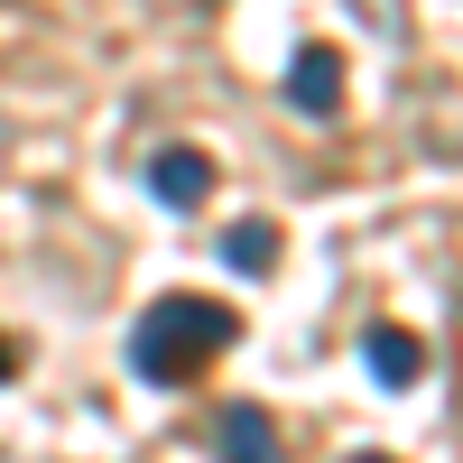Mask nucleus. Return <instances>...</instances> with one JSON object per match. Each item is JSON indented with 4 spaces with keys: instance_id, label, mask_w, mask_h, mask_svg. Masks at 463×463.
<instances>
[{
    "instance_id": "nucleus-1",
    "label": "nucleus",
    "mask_w": 463,
    "mask_h": 463,
    "mask_svg": "<svg viewBox=\"0 0 463 463\" xmlns=\"http://www.w3.org/2000/svg\"><path fill=\"white\" fill-rule=\"evenodd\" d=\"M232 334H241V316H232V306H213V297H158V306L130 325V380L176 390V380H195Z\"/></svg>"
},
{
    "instance_id": "nucleus-2",
    "label": "nucleus",
    "mask_w": 463,
    "mask_h": 463,
    "mask_svg": "<svg viewBox=\"0 0 463 463\" xmlns=\"http://www.w3.org/2000/svg\"><path fill=\"white\" fill-rule=\"evenodd\" d=\"M148 195H158L167 213H195V204L213 195V158H204V148H185V139L148 148Z\"/></svg>"
},
{
    "instance_id": "nucleus-3",
    "label": "nucleus",
    "mask_w": 463,
    "mask_h": 463,
    "mask_svg": "<svg viewBox=\"0 0 463 463\" xmlns=\"http://www.w3.org/2000/svg\"><path fill=\"white\" fill-rule=\"evenodd\" d=\"M288 102L306 111V121H334V102H343V56H334V47H297V56H288Z\"/></svg>"
},
{
    "instance_id": "nucleus-4",
    "label": "nucleus",
    "mask_w": 463,
    "mask_h": 463,
    "mask_svg": "<svg viewBox=\"0 0 463 463\" xmlns=\"http://www.w3.org/2000/svg\"><path fill=\"white\" fill-rule=\"evenodd\" d=\"M213 463H279V427L260 408H222L213 417Z\"/></svg>"
},
{
    "instance_id": "nucleus-5",
    "label": "nucleus",
    "mask_w": 463,
    "mask_h": 463,
    "mask_svg": "<svg viewBox=\"0 0 463 463\" xmlns=\"http://www.w3.org/2000/svg\"><path fill=\"white\" fill-rule=\"evenodd\" d=\"M362 362H371L380 390H417V371H427L417 334H399V325H371V334H362Z\"/></svg>"
},
{
    "instance_id": "nucleus-6",
    "label": "nucleus",
    "mask_w": 463,
    "mask_h": 463,
    "mask_svg": "<svg viewBox=\"0 0 463 463\" xmlns=\"http://www.w3.org/2000/svg\"><path fill=\"white\" fill-rule=\"evenodd\" d=\"M222 269L269 279V269H279V222H232V232H222Z\"/></svg>"
},
{
    "instance_id": "nucleus-7",
    "label": "nucleus",
    "mask_w": 463,
    "mask_h": 463,
    "mask_svg": "<svg viewBox=\"0 0 463 463\" xmlns=\"http://www.w3.org/2000/svg\"><path fill=\"white\" fill-rule=\"evenodd\" d=\"M0 380H19V353H10V343H0Z\"/></svg>"
},
{
    "instance_id": "nucleus-8",
    "label": "nucleus",
    "mask_w": 463,
    "mask_h": 463,
    "mask_svg": "<svg viewBox=\"0 0 463 463\" xmlns=\"http://www.w3.org/2000/svg\"><path fill=\"white\" fill-rule=\"evenodd\" d=\"M0 167H10V121H0Z\"/></svg>"
},
{
    "instance_id": "nucleus-9",
    "label": "nucleus",
    "mask_w": 463,
    "mask_h": 463,
    "mask_svg": "<svg viewBox=\"0 0 463 463\" xmlns=\"http://www.w3.org/2000/svg\"><path fill=\"white\" fill-rule=\"evenodd\" d=\"M353 463H390V454H353Z\"/></svg>"
}]
</instances>
